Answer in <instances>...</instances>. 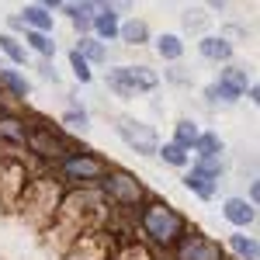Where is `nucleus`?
<instances>
[{
    "instance_id": "obj_2",
    "label": "nucleus",
    "mask_w": 260,
    "mask_h": 260,
    "mask_svg": "<svg viewBox=\"0 0 260 260\" xmlns=\"http://www.w3.org/2000/svg\"><path fill=\"white\" fill-rule=\"evenodd\" d=\"M108 83L121 90V94H136V90H153L156 87V77L146 73V70H132V66H121V70H111L108 73Z\"/></svg>"
},
{
    "instance_id": "obj_8",
    "label": "nucleus",
    "mask_w": 260,
    "mask_h": 260,
    "mask_svg": "<svg viewBox=\"0 0 260 260\" xmlns=\"http://www.w3.org/2000/svg\"><path fill=\"white\" fill-rule=\"evenodd\" d=\"M229 42L222 39H201V56H208V59H229Z\"/></svg>"
},
{
    "instance_id": "obj_20",
    "label": "nucleus",
    "mask_w": 260,
    "mask_h": 260,
    "mask_svg": "<svg viewBox=\"0 0 260 260\" xmlns=\"http://www.w3.org/2000/svg\"><path fill=\"white\" fill-rule=\"evenodd\" d=\"M177 139L180 142H198V128H194L191 121H180V125H177ZM180 142H177V146H180Z\"/></svg>"
},
{
    "instance_id": "obj_3",
    "label": "nucleus",
    "mask_w": 260,
    "mask_h": 260,
    "mask_svg": "<svg viewBox=\"0 0 260 260\" xmlns=\"http://www.w3.org/2000/svg\"><path fill=\"white\" fill-rule=\"evenodd\" d=\"M118 132H121V139L128 142L136 153H156V136L146 128V125H139V121H128V118H121L118 121Z\"/></svg>"
},
{
    "instance_id": "obj_1",
    "label": "nucleus",
    "mask_w": 260,
    "mask_h": 260,
    "mask_svg": "<svg viewBox=\"0 0 260 260\" xmlns=\"http://www.w3.org/2000/svg\"><path fill=\"white\" fill-rule=\"evenodd\" d=\"M142 225H146V233H149L153 240H160V243H170V240L180 233V219L170 212V208H163V205L146 208V219H142Z\"/></svg>"
},
{
    "instance_id": "obj_15",
    "label": "nucleus",
    "mask_w": 260,
    "mask_h": 260,
    "mask_svg": "<svg viewBox=\"0 0 260 260\" xmlns=\"http://www.w3.org/2000/svg\"><path fill=\"white\" fill-rule=\"evenodd\" d=\"M0 49H4V52H7L14 62H24V49H21V45L11 39V35H0Z\"/></svg>"
},
{
    "instance_id": "obj_9",
    "label": "nucleus",
    "mask_w": 260,
    "mask_h": 260,
    "mask_svg": "<svg viewBox=\"0 0 260 260\" xmlns=\"http://www.w3.org/2000/svg\"><path fill=\"white\" fill-rule=\"evenodd\" d=\"M24 21H28V24H35V28H39V35L52 28V14H45V7H24ZM24 21H21V24H24Z\"/></svg>"
},
{
    "instance_id": "obj_19",
    "label": "nucleus",
    "mask_w": 260,
    "mask_h": 260,
    "mask_svg": "<svg viewBox=\"0 0 260 260\" xmlns=\"http://www.w3.org/2000/svg\"><path fill=\"white\" fill-rule=\"evenodd\" d=\"M233 246H236V253H243V257H257V243L246 240V236H233Z\"/></svg>"
},
{
    "instance_id": "obj_10",
    "label": "nucleus",
    "mask_w": 260,
    "mask_h": 260,
    "mask_svg": "<svg viewBox=\"0 0 260 260\" xmlns=\"http://www.w3.org/2000/svg\"><path fill=\"white\" fill-rule=\"evenodd\" d=\"M66 170H70L73 177H98L104 167H101L98 160H70V163H66Z\"/></svg>"
},
{
    "instance_id": "obj_7",
    "label": "nucleus",
    "mask_w": 260,
    "mask_h": 260,
    "mask_svg": "<svg viewBox=\"0 0 260 260\" xmlns=\"http://www.w3.org/2000/svg\"><path fill=\"white\" fill-rule=\"evenodd\" d=\"M108 191H115V194L125 198V201H136V198H139V184H136L132 177H125V174H118V177L108 180Z\"/></svg>"
},
{
    "instance_id": "obj_22",
    "label": "nucleus",
    "mask_w": 260,
    "mask_h": 260,
    "mask_svg": "<svg viewBox=\"0 0 260 260\" xmlns=\"http://www.w3.org/2000/svg\"><path fill=\"white\" fill-rule=\"evenodd\" d=\"M80 45H83V52H87L90 59H104V49H101L98 42H80Z\"/></svg>"
},
{
    "instance_id": "obj_17",
    "label": "nucleus",
    "mask_w": 260,
    "mask_h": 260,
    "mask_svg": "<svg viewBox=\"0 0 260 260\" xmlns=\"http://www.w3.org/2000/svg\"><path fill=\"white\" fill-rule=\"evenodd\" d=\"M121 39H125V42H142V39H146V24H142V21L125 24V28H121Z\"/></svg>"
},
{
    "instance_id": "obj_4",
    "label": "nucleus",
    "mask_w": 260,
    "mask_h": 260,
    "mask_svg": "<svg viewBox=\"0 0 260 260\" xmlns=\"http://www.w3.org/2000/svg\"><path fill=\"white\" fill-rule=\"evenodd\" d=\"M215 177H219V167H215L212 160H201L198 167L187 174L184 184H187L194 194H201V198H212V194H215Z\"/></svg>"
},
{
    "instance_id": "obj_14",
    "label": "nucleus",
    "mask_w": 260,
    "mask_h": 260,
    "mask_svg": "<svg viewBox=\"0 0 260 260\" xmlns=\"http://www.w3.org/2000/svg\"><path fill=\"white\" fill-rule=\"evenodd\" d=\"M98 31H101V35H108V39H111V35H118V21H115V11H104V14L98 18Z\"/></svg>"
},
{
    "instance_id": "obj_23",
    "label": "nucleus",
    "mask_w": 260,
    "mask_h": 260,
    "mask_svg": "<svg viewBox=\"0 0 260 260\" xmlns=\"http://www.w3.org/2000/svg\"><path fill=\"white\" fill-rule=\"evenodd\" d=\"M66 125H73V128H87V115H77V111H70V115H66Z\"/></svg>"
},
{
    "instance_id": "obj_21",
    "label": "nucleus",
    "mask_w": 260,
    "mask_h": 260,
    "mask_svg": "<svg viewBox=\"0 0 260 260\" xmlns=\"http://www.w3.org/2000/svg\"><path fill=\"white\" fill-rule=\"evenodd\" d=\"M70 62H73V70H77V77H80L83 83L90 80V70H87V59H83L80 52H73V56H70Z\"/></svg>"
},
{
    "instance_id": "obj_13",
    "label": "nucleus",
    "mask_w": 260,
    "mask_h": 260,
    "mask_svg": "<svg viewBox=\"0 0 260 260\" xmlns=\"http://www.w3.org/2000/svg\"><path fill=\"white\" fill-rule=\"evenodd\" d=\"M0 83H7V87H11V90H14V94H21V98H24V94H28V83L21 80L18 73H11V70H0Z\"/></svg>"
},
{
    "instance_id": "obj_12",
    "label": "nucleus",
    "mask_w": 260,
    "mask_h": 260,
    "mask_svg": "<svg viewBox=\"0 0 260 260\" xmlns=\"http://www.w3.org/2000/svg\"><path fill=\"white\" fill-rule=\"evenodd\" d=\"M198 149H201V156H205V160H215V156H219V149H222V142L215 139V136H198Z\"/></svg>"
},
{
    "instance_id": "obj_18",
    "label": "nucleus",
    "mask_w": 260,
    "mask_h": 260,
    "mask_svg": "<svg viewBox=\"0 0 260 260\" xmlns=\"http://www.w3.org/2000/svg\"><path fill=\"white\" fill-rule=\"evenodd\" d=\"M28 42H31V49L42 52V56H52V52H56V45L45 39V35H39V31H35V35H28Z\"/></svg>"
},
{
    "instance_id": "obj_5",
    "label": "nucleus",
    "mask_w": 260,
    "mask_h": 260,
    "mask_svg": "<svg viewBox=\"0 0 260 260\" xmlns=\"http://www.w3.org/2000/svg\"><path fill=\"white\" fill-rule=\"evenodd\" d=\"M180 260H222V253H219V246H212L208 240L191 236L184 243V250H180Z\"/></svg>"
},
{
    "instance_id": "obj_6",
    "label": "nucleus",
    "mask_w": 260,
    "mask_h": 260,
    "mask_svg": "<svg viewBox=\"0 0 260 260\" xmlns=\"http://www.w3.org/2000/svg\"><path fill=\"white\" fill-rule=\"evenodd\" d=\"M225 219L233 225H250L253 222V205H246L243 198H229L225 201Z\"/></svg>"
},
{
    "instance_id": "obj_11",
    "label": "nucleus",
    "mask_w": 260,
    "mask_h": 260,
    "mask_svg": "<svg viewBox=\"0 0 260 260\" xmlns=\"http://www.w3.org/2000/svg\"><path fill=\"white\" fill-rule=\"evenodd\" d=\"M156 49H160V56H167V59H177L180 52H184V45H180L177 35H163V39L156 42Z\"/></svg>"
},
{
    "instance_id": "obj_16",
    "label": "nucleus",
    "mask_w": 260,
    "mask_h": 260,
    "mask_svg": "<svg viewBox=\"0 0 260 260\" xmlns=\"http://www.w3.org/2000/svg\"><path fill=\"white\" fill-rule=\"evenodd\" d=\"M163 160L174 163V167H184V163H187V156H184V146H177V142L163 146Z\"/></svg>"
}]
</instances>
